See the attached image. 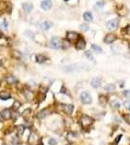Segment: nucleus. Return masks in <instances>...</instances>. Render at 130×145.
<instances>
[{
    "label": "nucleus",
    "instance_id": "obj_1",
    "mask_svg": "<svg viewBox=\"0 0 130 145\" xmlns=\"http://www.w3.org/2000/svg\"><path fill=\"white\" fill-rule=\"evenodd\" d=\"M92 123H93L92 118H90V117L87 116V115H83L82 118H81V120H80V124H81V126H82V128H83V130L88 129V128L92 125Z\"/></svg>",
    "mask_w": 130,
    "mask_h": 145
},
{
    "label": "nucleus",
    "instance_id": "obj_2",
    "mask_svg": "<svg viewBox=\"0 0 130 145\" xmlns=\"http://www.w3.org/2000/svg\"><path fill=\"white\" fill-rule=\"evenodd\" d=\"M118 19H114V20H111L110 21H108L107 23V27L109 30H116L118 26Z\"/></svg>",
    "mask_w": 130,
    "mask_h": 145
},
{
    "label": "nucleus",
    "instance_id": "obj_3",
    "mask_svg": "<svg viewBox=\"0 0 130 145\" xmlns=\"http://www.w3.org/2000/svg\"><path fill=\"white\" fill-rule=\"evenodd\" d=\"M50 47L53 49H57L61 47V43H60V40L57 38V37H53L51 42H50Z\"/></svg>",
    "mask_w": 130,
    "mask_h": 145
},
{
    "label": "nucleus",
    "instance_id": "obj_4",
    "mask_svg": "<svg viewBox=\"0 0 130 145\" xmlns=\"http://www.w3.org/2000/svg\"><path fill=\"white\" fill-rule=\"evenodd\" d=\"M81 101L83 104H90L91 103V97L87 92H83L81 94Z\"/></svg>",
    "mask_w": 130,
    "mask_h": 145
},
{
    "label": "nucleus",
    "instance_id": "obj_5",
    "mask_svg": "<svg viewBox=\"0 0 130 145\" xmlns=\"http://www.w3.org/2000/svg\"><path fill=\"white\" fill-rule=\"evenodd\" d=\"M52 7V0H44L42 3H41V8L45 11H48L50 10Z\"/></svg>",
    "mask_w": 130,
    "mask_h": 145
},
{
    "label": "nucleus",
    "instance_id": "obj_6",
    "mask_svg": "<svg viewBox=\"0 0 130 145\" xmlns=\"http://www.w3.org/2000/svg\"><path fill=\"white\" fill-rule=\"evenodd\" d=\"M0 115H1V117H2L3 119L8 120V119H10V118H11L12 113H11V110H10V109L6 108V109H3V110L0 112Z\"/></svg>",
    "mask_w": 130,
    "mask_h": 145
},
{
    "label": "nucleus",
    "instance_id": "obj_7",
    "mask_svg": "<svg viewBox=\"0 0 130 145\" xmlns=\"http://www.w3.org/2000/svg\"><path fill=\"white\" fill-rule=\"evenodd\" d=\"M66 38H67V40L70 41V42H75L79 38V34L76 33V32H68Z\"/></svg>",
    "mask_w": 130,
    "mask_h": 145
},
{
    "label": "nucleus",
    "instance_id": "obj_8",
    "mask_svg": "<svg viewBox=\"0 0 130 145\" xmlns=\"http://www.w3.org/2000/svg\"><path fill=\"white\" fill-rule=\"evenodd\" d=\"M116 36L114 35V34H108V35H106L104 37V43L106 44H112L113 42H115L116 41Z\"/></svg>",
    "mask_w": 130,
    "mask_h": 145
},
{
    "label": "nucleus",
    "instance_id": "obj_9",
    "mask_svg": "<svg viewBox=\"0 0 130 145\" xmlns=\"http://www.w3.org/2000/svg\"><path fill=\"white\" fill-rule=\"evenodd\" d=\"M62 108L67 114H71L74 110V106L72 104H62Z\"/></svg>",
    "mask_w": 130,
    "mask_h": 145
},
{
    "label": "nucleus",
    "instance_id": "obj_10",
    "mask_svg": "<svg viewBox=\"0 0 130 145\" xmlns=\"http://www.w3.org/2000/svg\"><path fill=\"white\" fill-rule=\"evenodd\" d=\"M100 85H101V79L99 77H95L91 80V86L93 88H98L100 87Z\"/></svg>",
    "mask_w": 130,
    "mask_h": 145
},
{
    "label": "nucleus",
    "instance_id": "obj_11",
    "mask_svg": "<svg viewBox=\"0 0 130 145\" xmlns=\"http://www.w3.org/2000/svg\"><path fill=\"white\" fill-rule=\"evenodd\" d=\"M85 45H86L85 41L83 38H81V39H79L77 44H76V48H77V49H83L85 48Z\"/></svg>",
    "mask_w": 130,
    "mask_h": 145
},
{
    "label": "nucleus",
    "instance_id": "obj_12",
    "mask_svg": "<svg viewBox=\"0 0 130 145\" xmlns=\"http://www.w3.org/2000/svg\"><path fill=\"white\" fill-rule=\"evenodd\" d=\"M52 26V23L51 21H46L42 22V24H41V27H42L43 30H48V29H50Z\"/></svg>",
    "mask_w": 130,
    "mask_h": 145
},
{
    "label": "nucleus",
    "instance_id": "obj_13",
    "mask_svg": "<svg viewBox=\"0 0 130 145\" xmlns=\"http://www.w3.org/2000/svg\"><path fill=\"white\" fill-rule=\"evenodd\" d=\"M6 81H7V83H9V84H15L16 82H17V78L14 76V75H8L7 77H6Z\"/></svg>",
    "mask_w": 130,
    "mask_h": 145
},
{
    "label": "nucleus",
    "instance_id": "obj_14",
    "mask_svg": "<svg viewBox=\"0 0 130 145\" xmlns=\"http://www.w3.org/2000/svg\"><path fill=\"white\" fill-rule=\"evenodd\" d=\"M23 8H24V10L27 12V13H29V12H31V10L33 9V6H32V4L31 3H24L23 4Z\"/></svg>",
    "mask_w": 130,
    "mask_h": 145
},
{
    "label": "nucleus",
    "instance_id": "obj_15",
    "mask_svg": "<svg viewBox=\"0 0 130 145\" xmlns=\"http://www.w3.org/2000/svg\"><path fill=\"white\" fill-rule=\"evenodd\" d=\"M0 98L2 100H9L11 98V94L8 91H2L0 92Z\"/></svg>",
    "mask_w": 130,
    "mask_h": 145
},
{
    "label": "nucleus",
    "instance_id": "obj_16",
    "mask_svg": "<svg viewBox=\"0 0 130 145\" xmlns=\"http://www.w3.org/2000/svg\"><path fill=\"white\" fill-rule=\"evenodd\" d=\"M83 19L85 21H91L93 20V17H92V14L90 12H85L83 14Z\"/></svg>",
    "mask_w": 130,
    "mask_h": 145
},
{
    "label": "nucleus",
    "instance_id": "obj_17",
    "mask_svg": "<svg viewBox=\"0 0 130 145\" xmlns=\"http://www.w3.org/2000/svg\"><path fill=\"white\" fill-rule=\"evenodd\" d=\"M48 113H49V109L45 108V109H43L42 111H40V112L38 113V118H39V119H43V118H45V117L48 115Z\"/></svg>",
    "mask_w": 130,
    "mask_h": 145
},
{
    "label": "nucleus",
    "instance_id": "obj_18",
    "mask_svg": "<svg viewBox=\"0 0 130 145\" xmlns=\"http://www.w3.org/2000/svg\"><path fill=\"white\" fill-rule=\"evenodd\" d=\"M46 60H47V57H46L45 55L39 54V55L36 56V61H37L38 63H43V62H45Z\"/></svg>",
    "mask_w": 130,
    "mask_h": 145
},
{
    "label": "nucleus",
    "instance_id": "obj_19",
    "mask_svg": "<svg viewBox=\"0 0 130 145\" xmlns=\"http://www.w3.org/2000/svg\"><path fill=\"white\" fill-rule=\"evenodd\" d=\"M17 131H18V135H22L24 134V126H23V125L18 126L17 127Z\"/></svg>",
    "mask_w": 130,
    "mask_h": 145
},
{
    "label": "nucleus",
    "instance_id": "obj_20",
    "mask_svg": "<svg viewBox=\"0 0 130 145\" xmlns=\"http://www.w3.org/2000/svg\"><path fill=\"white\" fill-rule=\"evenodd\" d=\"M36 140H38V135H37L35 133H33V134L30 135L29 142H30V143H33V141H36Z\"/></svg>",
    "mask_w": 130,
    "mask_h": 145
},
{
    "label": "nucleus",
    "instance_id": "obj_21",
    "mask_svg": "<svg viewBox=\"0 0 130 145\" xmlns=\"http://www.w3.org/2000/svg\"><path fill=\"white\" fill-rule=\"evenodd\" d=\"M91 48H92L95 52H97V53H101V52H102V48H100V47H98V46H96V45H92V46H91Z\"/></svg>",
    "mask_w": 130,
    "mask_h": 145
},
{
    "label": "nucleus",
    "instance_id": "obj_22",
    "mask_svg": "<svg viewBox=\"0 0 130 145\" xmlns=\"http://www.w3.org/2000/svg\"><path fill=\"white\" fill-rule=\"evenodd\" d=\"M13 56H14L15 58L20 59V58L22 57V53H21L20 51H18V50H14V51H13Z\"/></svg>",
    "mask_w": 130,
    "mask_h": 145
},
{
    "label": "nucleus",
    "instance_id": "obj_23",
    "mask_svg": "<svg viewBox=\"0 0 130 145\" xmlns=\"http://www.w3.org/2000/svg\"><path fill=\"white\" fill-rule=\"evenodd\" d=\"M112 106L115 107V108H119L120 107V103L117 102V101H114V102H112Z\"/></svg>",
    "mask_w": 130,
    "mask_h": 145
},
{
    "label": "nucleus",
    "instance_id": "obj_24",
    "mask_svg": "<svg viewBox=\"0 0 130 145\" xmlns=\"http://www.w3.org/2000/svg\"><path fill=\"white\" fill-rule=\"evenodd\" d=\"M20 106H21V103H20L19 101H16V102L14 103V105H13V108H14L15 110H18V109L20 108Z\"/></svg>",
    "mask_w": 130,
    "mask_h": 145
},
{
    "label": "nucleus",
    "instance_id": "obj_25",
    "mask_svg": "<svg viewBox=\"0 0 130 145\" xmlns=\"http://www.w3.org/2000/svg\"><path fill=\"white\" fill-rule=\"evenodd\" d=\"M99 102L101 104H105L107 103V98L105 96H100L99 97Z\"/></svg>",
    "mask_w": 130,
    "mask_h": 145
},
{
    "label": "nucleus",
    "instance_id": "obj_26",
    "mask_svg": "<svg viewBox=\"0 0 130 145\" xmlns=\"http://www.w3.org/2000/svg\"><path fill=\"white\" fill-rule=\"evenodd\" d=\"M80 28H81L83 31H87V30L89 29V27H88L86 24H81V25H80Z\"/></svg>",
    "mask_w": 130,
    "mask_h": 145
},
{
    "label": "nucleus",
    "instance_id": "obj_27",
    "mask_svg": "<svg viewBox=\"0 0 130 145\" xmlns=\"http://www.w3.org/2000/svg\"><path fill=\"white\" fill-rule=\"evenodd\" d=\"M12 143H13V145H21L20 141H19V138H18V137H16V136L13 138V140H12Z\"/></svg>",
    "mask_w": 130,
    "mask_h": 145
},
{
    "label": "nucleus",
    "instance_id": "obj_28",
    "mask_svg": "<svg viewBox=\"0 0 130 145\" xmlns=\"http://www.w3.org/2000/svg\"><path fill=\"white\" fill-rule=\"evenodd\" d=\"M104 2H98V3H96L95 4V9H100V8H102L103 6H104Z\"/></svg>",
    "mask_w": 130,
    "mask_h": 145
},
{
    "label": "nucleus",
    "instance_id": "obj_29",
    "mask_svg": "<svg viewBox=\"0 0 130 145\" xmlns=\"http://www.w3.org/2000/svg\"><path fill=\"white\" fill-rule=\"evenodd\" d=\"M105 89H106L107 91H113V90H115V86H114V85H112V84H110V85L106 86V87H105Z\"/></svg>",
    "mask_w": 130,
    "mask_h": 145
},
{
    "label": "nucleus",
    "instance_id": "obj_30",
    "mask_svg": "<svg viewBox=\"0 0 130 145\" xmlns=\"http://www.w3.org/2000/svg\"><path fill=\"white\" fill-rule=\"evenodd\" d=\"M123 32H125L127 35H130V25H127L125 28H123Z\"/></svg>",
    "mask_w": 130,
    "mask_h": 145
},
{
    "label": "nucleus",
    "instance_id": "obj_31",
    "mask_svg": "<svg viewBox=\"0 0 130 145\" xmlns=\"http://www.w3.org/2000/svg\"><path fill=\"white\" fill-rule=\"evenodd\" d=\"M123 104H124V106H125L127 109H130V101H125V102L123 103Z\"/></svg>",
    "mask_w": 130,
    "mask_h": 145
},
{
    "label": "nucleus",
    "instance_id": "obj_32",
    "mask_svg": "<svg viewBox=\"0 0 130 145\" xmlns=\"http://www.w3.org/2000/svg\"><path fill=\"white\" fill-rule=\"evenodd\" d=\"M30 112H31V110H30V109H26L25 111H24V112L23 113V115H24V117H25V118H27V116L29 115L28 113H30Z\"/></svg>",
    "mask_w": 130,
    "mask_h": 145
},
{
    "label": "nucleus",
    "instance_id": "obj_33",
    "mask_svg": "<svg viewBox=\"0 0 130 145\" xmlns=\"http://www.w3.org/2000/svg\"><path fill=\"white\" fill-rule=\"evenodd\" d=\"M25 96H26V98H27L28 100H30V99L32 98V93H31V92H29V91H26V92H25Z\"/></svg>",
    "mask_w": 130,
    "mask_h": 145
},
{
    "label": "nucleus",
    "instance_id": "obj_34",
    "mask_svg": "<svg viewBox=\"0 0 130 145\" xmlns=\"http://www.w3.org/2000/svg\"><path fill=\"white\" fill-rule=\"evenodd\" d=\"M85 55H86L87 57H89V59H91V60L93 59V57H92V55H91V53H90L89 51H86V52H85Z\"/></svg>",
    "mask_w": 130,
    "mask_h": 145
},
{
    "label": "nucleus",
    "instance_id": "obj_35",
    "mask_svg": "<svg viewBox=\"0 0 130 145\" xmlns=\"http://www.w3.org/2000/svg\"><path fill=\"white\" fill-rule=\"evenodd\" d=\"M121 136H122V135H118V137L116 138V140H115V144H118V141L120 140V138H121Z\"/></svg>",
    "mask_w": 130,
    "mask_h": 145
},
{
    "label": "nucleus",
    "instance_id": "obj_36",
    "mask_svg": "<svg viewBox=\"0 0 130 145\" xmlns=\"http://www.w3.org/2000/svg\"><path fill=\"white\" fill-rule=\"evenodd\" d=\"M124 96L127 97V98H130V90H126V91H124Z\"/></svg>",
    "mask_w": 130,
    "mask_h": 145
},
{
    "label": "nucleus",
    "instance_id": "obj_37",
    "mask_svg": "<svg viewBox=\"0 0 130 145\" xmlns=\"http://www.w3.org/2000/svg\"><path fill=\"white\" fill-rule=\"evenodd\" d=\"M49 143H50L51 145H55L56 144V140H54V139H50Z\"/></svg>",
    "mask_w": 130,
    "mask_h": 145
},
{
    "label": "nucleus",
    "instance_id": "obj_38",
    "mask_svg": "<svg viewBox=\"0 0 130 145\" xmlns=\"http://www.w3.org/2000/svg\"><path fill=\"white\" fill-rule=\"evenodd\" d=\"M11 117H13V119L15 120V119H17L18 118V113H12V115H11Z\"/></svg>",
    "mask_w": 130,
    "mask_h": 145
},
{
    "label": "nucleus",
    "instance_id": "obj_39",
    "mask_svg": "<svg viewBox=\"0 0 130 145\" xmlns=\"http://www.w3.org/2000/svg\"><path fill=\"white\" fill-rule=\"evenodd\" d=\"M125 119H126V121L128 122L130 124V114H127V115H125Z\"/></svg>",
    "mask_w": 130,
    "mask_h": 145
},
{
    "label": "nucleus",
    "instance_id": "obj_40",
    "mask_svg": "<svg viewBox=\"0 0 130 145\" xmlns=\"http://www.w3.org/2000/svg\"><path fill=\"white\" fill-rule=\"evenodd\" d=\"M3 25H4L5 27H7V26H8V24H7V21H4V22H3Z\"/></svg>",
    "mask_w": 130,
    "mask_h": 145
},
{
    "label": "nucleus",
    "instance_id": "obj_41",
    "mask_svg": "<svg viewBox=\"0 0 130 145\" xmlns=\"http://www.w3.org/2000/svg\"><path fill=\"white\" fill-rule=\"evenodd\" d=\"M37 145H43V143H42V142H40V143H38Z\"/></svg>",
    "mask_w": 130,
    "mask_h": 145
},
{
    "label": "nucleus",
    "instance_id": "obj_42",
    "mask_svg": "<svg viewBox=\"0 0 130 145\" xmlns=\"http://www.w3.org/2000/svg\"><path fill=\"white\" fill-rule=\"evenodd\" d=\"M64 1H68V0H64Z\"/></svg>",
    "mask_w": 130,
    "mask_h": 145
},
{
    "label": "nucleus",
    "instance_id": "obj_43",
    "mask_svg": "<svg viewBox=\"0 0 130 145\" xmlns=\"http://www.w3.org/2000/svg\"><path fill=\"white\" fill-rule=\"evenodd\" d=\"M67 145H71V144H67Z\"/></svg>",
    "mask_w": 130,
    "mask_h": 145
},
{
    "label": "nucleus",
    "instance_id": "obj_44",
    "mask_svg": "<svg viewBox=\"0 0 130 145\" xmlns=\"http://www.w3.org/2000/svg\"><path fill=\"white\" fill-rule=\"evenodd\" d=\"M0 36H1V33H0Z\"/></svg>",
    "mask_w": 130,
    "mask_h": 145
},
{
    "label": "nucleus",
    "instance_id": "obj_45",
    "mask_svg": "<svg viewBox=\"0 0 130 145\" xmlns=\"http://www.w3.org/2000/svg\"><path fill=\"white\" fill-rule=\"evenodd\" d=\"M129 48H130V47H129Z\"/></svg>",
    "mask_w": 130,
    "mask_h": 145
}]
</instances>
